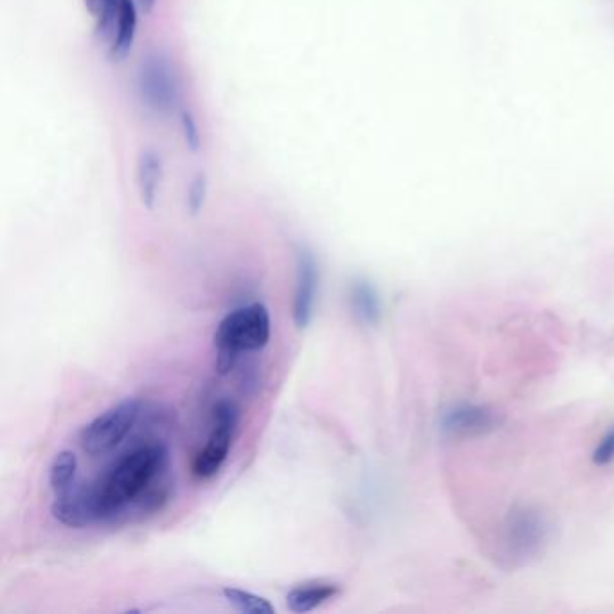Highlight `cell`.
<instances>
[{
  "label": "cell",
  "instance_id": "obj_1",
  "mask_svg": "<svg viewBox=\"0 0 614 614\" xmlns=\"http://www.w3.org/2000/svg\"><path fill=\"white\" fill-rule=\"evenodd\" d=\"M168 469L170 452L161 443L142 445L119 457L103 476L87 485L98 522L125 512L144 490L168 474Z\"/></svg>",
  "mask_w": 614,
  "mask_h": 614
},
{
  "label": "cell",
  "instance_id": "obj_2",
  "mask_svg": "<svg viewBox=\"0 0 614 614\" xmlns=\"http://www.w3.org/2000/svg\"><path fill=\"white\" fill-rule=\"evenodd\" d=\"M271 339V316L267 306L253 303L229 312L218 325L213 343L216 350L214 368L218 375L231 373L240 353L258 351Z\"/></svg>",
  "mask_w": 614,
  "mask_h": 614
},
{
  "label": "cell",
  "instance_id": "obj_3",
  "mask_svg": "<svg viewBox=\"0 0 614 614\" xmlns=\"http://www.w3.org/2000/svg\"><path fill=\"white\" fill-rule=\"evenodd\" d=\"M548 531L546 515L539 508L515 506L496 528V557L510 568L528 564L546 546Z\"/></svg>",
  "mask_w": 614,
  "mask_h": 614
},
{
  "label": "cell",
  "instance_id": "obj_4",
  "mask_svg": "<svg viewBox=\"0 0 614 614\" xmlns=\"http://www.w3.org/2000/svg\"><path fill=\"white\" fill-rule=\"evenodd\" d=\"M87 8L109 58L112 61L125 60L135 44L139 26L133 0H87Z\"/></svg>",
  "mask_w": 614,
  "mask_h": 614
},
{
  "label": "cell",
  "instance_id": "obj_5",
  "mask_svg": "<svg viewBox=\"0 0 614 614\" xmlns=\"http://www.w3.org/2000/svg\"><path fill=\"white\" fill-rule=\"evenodd\" d=\"M141 103L156 114H170L179 103V82L170 60L163 54L142 58L137 70Z\"/></svg>",
  "mask_w": 614,
  "mask_h": 614
},
{
  "label": "cell",
  "instance_id": "obj_6",
  "mask_svg": "<svg viewBox=\"0 0 614 614\" xmlns=\"http://www.w3.org/2000/svg\"><path fill=\"white\" fill-rule=\"evenodd\" d=\"M139 415L141 402L137 399L121 400L84 427L80 434L82 448L93 456L116 448L135 427Z\"/></svg>",
  "mask_w": 614,
  "mask_h": 614
},
{
  "label": "cell",
  "instance_id": "obj_7",
  "mask_svg": "<svg viewBox=\"0 0 614 614\" xmlns=\"http://www.w3.org/2000/svg\"><path fill=\"white\" fill-rule=\"evenodd\" d=\"M238 416L240 411L231 400H222L214 406L209 438L191 464L193 476H197L198 480H209L222 469L233 445V434L238 425Z\"/></svg>",
  "mask_w": 614,
  "mask_h": 614
},
{
  "label": "cell",
  "instance_id": "obj_8",
  "mask_svg": "<svg viewBox=\"0 0 614 614\" xmlns=\"http://www.w3.org/2000/svg\"><path fill=\"white\" fill-rule=\"evenodd\" d=\"M319 271L314 254L301 247L295 256V290L292 318L297 328H306L314 319L316 311V295H318Z\"/></svg>",
  "mask_w": 614,
  "mask_h": 614
},
{
  "label": "cell",
  "instance_id": "obj_9",
  "mask_svg": "<svg viewBox=\"0 0 614 614\" xmlns=\"http://www.w3.org/2000/svg\"><path fill=\"white\" fill-rule=\"evenodd\" d=\"M499 413L489 406H459L443 418V429L454 438H474L496 429Z\"/></svg>",
  "mask_w": 614,
  "mask_h": 614
},
{
  "label": "cell",
  "instance_id": "obj_10",
  "mask_svg": "<svg viewBox=\"0 0 614 614\" xmlns=\"http://www.w3.org/2000/svg\"><path fill=\"white\" fill-rule=\"evenodd\" d=\"M53 517L70 528H85L98 522L89 487H70L63 494H58L53 506Z\"/></svg>",
  "mask_w": 614,
  "mask_h": 614
},
{
  "label": "cell",
  "instance_id": "obj_11",
  "mask_svg": "<svg viewBox=\"0 0 614 614\" xmlns=\"http://www.w3.org/2000/svg\"><path fill=\"white\" fill-rule=\"evenodd\" d=\"M165 181V161L161 153L153 148L141 151L135 166V182L139 198L144 207L153 209L159 200L161 188Z\"/></svg>",
  "mask_w": 614,
  "mask_h": 614
},
{
  "label": "cell",
  "instance_id": "obj_12",
  "mask_svg": "<svg viewBox=\"0 0 614 614\" xmlns=\"http://www.w3.org/2000/svg\"><path fill=\"white\" fill-rule=\"evenodd\" d=\"M343 587L337 582H325V580H312L294 586L287 594V607L295 612H311L323 603L337 598Z\"/></svg>",
  "mask_w": 614,
  "mask_h": 614
},
{
  "label": "cell",
  "instance_id": "obj_13",
  "mask_svg": "<svg viewBox=\"0 0 614 614\" xmlns=\"http://www.w3.org/2000/svg\"><path fill=\"white\" fill-rule=\"evenodd\" d=\"M350 306L353 316L364 325H376L382 316V301L376 288L366 279H355L350 287Z\"/></svg>",
  "mask_w": 614,
  "mask_h": 614
},
{
  "label": "cell",
  "instance_id": "obj_14",
  "mask_svg": "<svg viewBox=\"0 0 614 614\" xmlns=\"http://www.w3.org/2000/svg\"><path fill=\"white\" fill-rule=\"evenodd\" d=\"M76 471H78V457L72 450H61L56 454L49 471V485L56 496L74 485Z\"/></svg>",
  "mask_w": 614,
  "mask_h": 614
},
{
  "label": "cell",
  "instance_id": "obj_15",
  "mask_svg": "<svg viewBox=\"0 0 614 614\" xmlns=\"http://www.w3.org/2000/svg\"><path fill=\"white\" fill-rule=\"evenodd\" d=\"M222 594L229 605L244 614H274L276 612L274 605L265 596L254 594L251 591H244L238 587H223Z\"/></svg>",
  "mask_w": 614,
  "mask_h": 614
},
{
  "label": "cell",
  "instance_id": "obj_16",
  "mask_svg": "<svg viewBox=\"0 0 614 614\" xmlns=\"http://www.w3.org/2000/svg\"><path fill=\"white\" fill-rule=\"evenodd\" d=\"M207 191H209L207 177L204 174H197L191 179L188 186V193H186V206L193 216H197L204 209L206 200H207Z\"/></svg>",
  "mask_w": 614,
  "mask_h": 614
},
{
  "label": "cell",
  "instance_id": "obj_17",
  "mask_svg": "<svg viewBox=\"0 0 614 614\" xmlns=\"http://www.w3.org/2000/svg\"><path fill=\"white\" fill-rule=\"evenodd\" d=\"M181 130H182L186 146L191 151H198L200 149V141H202L200 128H198V123H197L195 116L188 109L181 110Z\"/></svg>",
  "mask_w": 614,
  "mask_h": 614
},
{
  "label": "cell",
  "instance_id": "obj_18",
  "mask_svg": "<svg viewBox=\"0 0 614 614\" xmlns=\"http://www.w3.org/2000/svg\"><path fill=\"white\" fill-rule=\"evenodd\" d=\"M593 462L596 465H609L614 462V429L607 431L593 452Z\"/></svg>",
  "mask_w": 614,
  "mask_h": 614
},
{
  "label": "cell",
  "instance_id": "obj_19",
  "mask_svg": "<svg viewBox=\"0 0 614 614\" xmlns=\"http://www.w3.org/2000/svg\"><path fill=\"white\" fill-rule=\"evenodd\" d=\"M142 4L146 10H149V8H153V4H156V0H142Z\"/></svg>",
  "mask_w": 614,
  "mask_h": 614
}]
</instances>
